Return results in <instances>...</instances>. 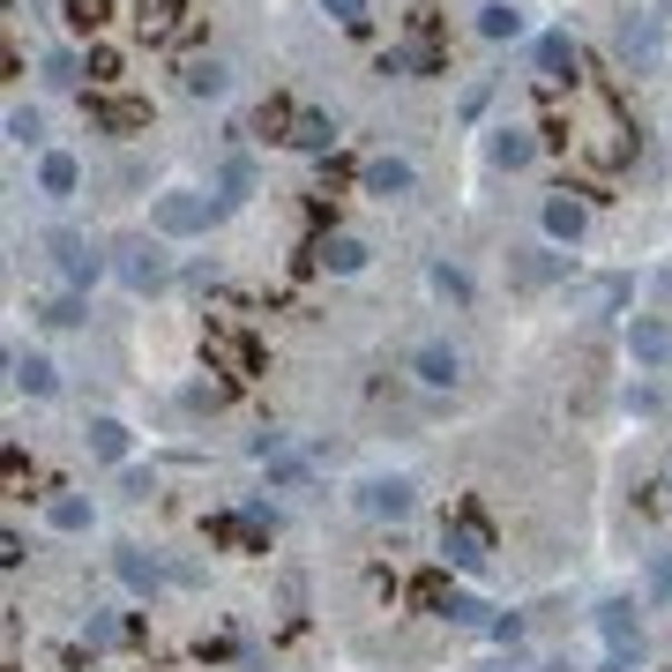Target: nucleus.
Listing matches in <instances>:
<instances>
[{"label": "nucleus", "mask_w": 672, "mask_h": 672, "mask_svg": "<svg viewBox=\"0 0 672 672\" xmlns=\"http://www.w3.org/2000/svg\"><path fill=\"white\" fill-rule=\"evenodd\" d=\"M202 359H210V373H224V381H254V373H262V344L232 322L202 329Z\"/></svg>", "instance_id": "f257e3e1"}, {"label": "nucleus", "mask_w": 672, "mask_h": 672, "mask_svg": "<svg viewBox=\"0 0 672 672\" xmlns=\"http://www.w3.org/2000/svg\"><path fill=\"white\" fill-rule=\"evenodd\" d=\"M441 553L448 561H456V568H486V561H494V530H486V516H478L471 500H464V508H456V516L441 523Z\"/></svg>", "instance_id": "f03ea898"}, {"label": "nucleus", "mask_w": 672, "mask_h": 672, "mask_svg": "<svg viewBox=\"0 0 672 672\" xmlns=\"http://www.w3.org/2000/svg\"><path fill=\"white\" fill-rule=\"evenodd\" d=\"M270 538H276L270 508H224V516H210V546H224V553H270Z\"/></svg>", "instance_id": "7ed1b4c3"}, {"label": "nucleus", "mask_w": 672, "mask_h": 672, "mask_svg": "<svg viewBox=\"0 0 672 672\" xmlns=\"http://www.w3.org/2000/svg\"><path fill=\"white\" fill-rule=\"evenodd\" d=\"M210 217H217L210 195H165L157 210H149V224H157L165 240H195V232H210Z\"/></svg>", "instance_id": "20e7f679"}, {"label": "nucleus", "mask_w": 672, "mask_h": 672, "mask_svg": "<svg viewBox=\"0 0 672 672\" xmlns=\"http://www.w3.org/2000/svg\"><path fill=\"white\" fill-rule=\"evenodd\" d=\"M46 254L60 262V276H68L75 292H90V284L105 276V262L90 254V240H82V232H46Z\"/></svg>", "instance_id": "39448f33"}, {"label": "nucleus", "mask_w": 672, "mask_h": 672, "mask_svg": "<svg viewBox=\"0 0 672 672\" xmlns=\"http://www.w3.org/2000/svg\"><path fill=\"white\" fill-rule=\"evenodd\" d=\"M530 60H538V90H546V98H553V90H561V82H568V75H575V38H568V30H546Z\"/></svg>", "instance_id": "423d86ee"}, {"label": "nucleus", "mask_w": 672, "mask_h": 672, "mask_svg": "<svg viewBox=\"0 0 672 672\" xmlns=\"http://www.w3.org/2000/svg\"><path fill=\"white\" fill-rule=\"evenodd\" d=\"M90 120H98L105 135H143V127H149V98H120V90H105V98L90 105Z\"/></svg>", "instance_id": "0eeeda50"}, {"label": "nucleus", "mask_w": 672, "mask_h": 672, "mask_svg": "<svg viewBox=\"0 0 672 672\" xmlns=\"http://www.w3.org/2000/svg\"><path fill=\"white\" fill-rule=\"evenodd\" d=\"M135 30H143L149 46H165L187 30V0H135Z\"/></svg>", "instance_id": "6e6552de"}, {"label": "nucleus", "mask_w": 672, "mask_h": 672, "mask_svg": "<svg viewBox=\"0 0 672 672\" xmlns=\"http://www.w3.org/2000/svg\"><path fill=\"white\" fill-rule=\"evenodd\" d=\"M597 635H605V650H613V658H643V627H635V613H627V605H597Z\"/></svg>", "instance_id": "1a4fd4ad"}, {"label": "nucleus", "mask_w": 672, "mask_h": 672, "mask_svg": "<svg viewBox=\"0 0 672 672\" xmlns=\"http://www.w3.org/2000/svg\"><path fill=\"white\" fill-rule=\"evenodd\" d=\"M306 262H322V270L351 276V270H367V240H351V232H329L322 247H306Z\"/></svg>", "instance_id": "9d476101"}, {"label": "nucleus", "mask_w": 672, "mask_h": 672, "mask_svg": "<svg viewBox=\"0 0 672 672\" xmlns=\"http://www.w3.org/2000/svg\"><path fill=\"white\" fill-rule=\"evenodd\" d=\"M486 157H494L500 173H523V165L538 157V135H530V127H500L494 143H486Z\"/></svg>", "instance_id": "9b49d317"}, {"label": "nucleus", "mask_w": 672, "mask_h": 672, "mask_svg": "<svg viewBox=\"0 0 672 672\" xmlns=\"http://www.w3.org/2000/svg\"><path fill=\"white\" fill-rule=\"evenodd\" d=\"M359 508L367 516H411V486L403 478H373V486H359Z\"/></svg>", "instance_id": "f8f14e48"}, {"label": "nucleus", "mask_w": 672, "mask_h": 672, "mask_svg": "<svg viewBox=\"0 0 672 672\" xmlns=\"http://www.w3.org/2000/svg\"><path fill=\"white\" fill-rule=\"evenodd\" d=\"M448 68V46H403V52H381V75H441Z\"/></svg>", "instance_id": "ddd939ff"}, {"label": "nucleus", "mask_w": 672, "mask_h": 672, "mask_svg": "<svg viewBox=\"0 0 672 672\" xmlns=\"http://www.w3.org/2000/svg\"><path fill=\"white\" fill-rule=\"evenodd\" d=\"M120 276L135 284V292H157V284H165V262H157L143 240H127V247H120Z\"/></svg>", "instance_id": "4468645a"}, {"label": "nucleus", "mask_w": 672, "mask_h": 672, "mask_svg": "<svg viewBox=\"0 0 672 672\" xmlns=\"http://www.w3.org/2000/svg\"><path fill=\"white\" fill-rule=\"evenodd\" d=\"M292 120H299V105L292 98H262V105H254V135H270V143H292Z\"/></svg>", "instance_id": "2eb2a0df"}, {"label": "nucleus", "mask_w": 672, "mask_h": 672, "mask_svg": "<svg viewBox=\"0 0 672 672\" xmlns=\"http://www.w3.org/2000/svg\"><path fill=\"white\" fill-rule=\"evenodd\" d=\"M329 143H337L329 113H306V105H299V120H292V149H306V157H329Z\"/></svg>", "instance_id": "dca6fc26"}, {"label": "nucleus", "mask_w": 672, "mask_h": 672, "mask_svg": "<svg viewBox=\"0 0 672 672\" xmlns=\"http://www.w3.org/2000/svg\"><path fill=\"white\" fill-rule=\"evenodd\" d=\"M60 23H68L75 38H98V30L113 23V0H60Z\"/></svg>", "instance_id": "f3484780"}, {"label": "nucleus", "mask_w": 672, "mask_h": 672, "mask_svg": "<svg viewBox=\"0 0 672 672\" xmlns=\"http://www.w3.org/2000/svg\"><path fill=\"white\" fill-rule=\"evenodd\" d=\"M627 351H635L643 367H658V359H672V329H665V322H650V314H643V322L627 329Z\"/></svg>", "instance_id": "a211bd4d"}, {"label": "nucleus", "mask_w": 672, "mask_h": 672, "mask_svg": "<svg viewBox=\"0 0 672 672\" xmlns=\"http://www.w3.org/2000/svg\"><path fill=\"white\" fill-rule=\"evenodd\" d=\"M90 650H113V643H143V621H120V613H90Z\"/></svg>", "instance_id": "6ab92c4d"}, {"label": "nucleus", "mask_w": 672, "mask_h": 672, "mask_svg": "<svg viewBox=\"0 0 672 672\" xmlns=\"http://www.w3.org/2000/svg\"><path fill=\"white\" fill-rule=\"evenodd\" d=\"M546 232H553V240H568V247L583 240V202H575L568 187H561V195L546 202Z\"/></svg>", "instance_id": "aec40b11"}, {"label": "nucleus", "mask_w": 672, "mask_h": 672, "mask_svg": "<svg viewBox=\"0 0 672 672\" xmlns=\"http://www.w3.org/2000/svg\"><path fill=\"white\" fill-rule=\"evenodd\" d=\"M411 605H419V613H448V605H456V591H448V575H441V568L411 575Z\"/></svg>", "instance_id": "412c9836"}, {"label": "nucleus", "mask_w": 672, "mask_h": 672, "mask_svg": "<svg viewBox=\"0 0 672 672\" xmlns=\"http://www.w3.org/2000/svg\"><path fill=\"white\" fill-rule=\"evenodd\" d=\"M359 179H367L373 195H403V187H411V165H403V157H373Z\"/></svg>", "instance_id": "4be33fe9"}, {"label": "nucleus", "mask_w": 672, "mask_h": 672, "mask_svg": "<svg viewBox=\"0 0 672 672\" xmlns=\"http://www.w3.org/2000/svg\"><path fill=\"white\" fill-rule=\"evenodd\" d=\"M478 30H486L494 46H500V38H523V8H516V0H494V8H478Z\"/></svg>", "instance_id": "5701e85b"}, {"label": "nucleus", "mask_w": 672, "mask_h": 672, "mask_svg": "<svg viewBox=\"0 0 672 672\" xmlns=\"http://www.w3.org/2000/svg\"><path fill=\"white\" fill-rule=\"evenodd\" d=\"M411 367H419V381L448 389V381H456V351H448V344H419V359H411Z\"/></svg>", "instance_id": "b1692460"}, {"label": "nucleus", "mask_w": 672, "mask_h": 672, "mask_svg": "<svg viewBox=\"0 0 672 672\" xmlns=\"http://www.w3.org/2000/svg\"><path fill=\"white\" fill-rule=\"evenodd\" d=\"M38 187H46V195H75V157H68V149H46V165H38Z\"/></svg>", "instance_id": "393cba45"}, {"label": "nucleus", "mask_w": 672, "mask_h": 672, "mask_svg": "<svg viewBox=\"0 0 672 672\" xmlns=\"http://www.w3.org/2000/svg\"><path fill=\"white\" fill-rule=\"evenodd\" d=\"M16 389H23V397H52V359L23 351V359H16Z\"/></svg>", "instance_id": "a878e982"}, {"label": "nucleus", "mask_w": 672, "mask_h": 672, "mask_svg": "<svg viewBox=\"0 0 672 672\" xmlns=\"http://www.w3.org/2000/svg\"><path fill=\"white\" fill-rule=\"evenodd\" d=\"M90 456L120 464V456H127V426H120V419H90Z\"/></svg>", "instance_id": "bb28decb"}, {"label": "nucleus", "mask_w": 672, "mask_h": 672, "mask_svg": "<svg viewBox=\"0 0 672 672\" xmlns=\"http://www.w3.org/2000/svg\"><path fill=\"white\" fill-rule=\"evenodd\" d=\"M113 568H120V583H127V591H157V568H149V561H143V553H135V546H120V561H113Z\"/></svg>", "instance_id": "cd10ccee"}, {"label": "nucleus", "mask_w": 672, "mask_h": 672, "mask_svg": "<svg viewBox=\"0 0 672 672\" xmlns=\"http://www.w3.org/2000/svg\"><path fill=\"white\" fill-rule=\"evenodd\" d=\"M621 52L635 60V68H650V60H658V30L650 23H621Z\"/></svg>", "instance_id": "c85d7f7f"}, {"label": "nucleus", "mask_w": 672, "mask_h": 672, "mask_svg": "<svg viewBox=\"0 0 672 672\" xmlns=\"http://www.w3.org/2000/svg\"><path fill=\"white\" fill-rule=\"evenodd\" d=\"M411 46H448L441 8H411Z\"/></svg>", "instance_id": "c756f323"}, {"label": "nucleus", "mask_w": 672, "mask_h": 672, "mask_svg": "<svg viewBox=\"0 0 672 672\" xmlns=\"http://www.w3.org/2000/svg\"><path fill=\"white\" fill-rule=\"evenodd\" d=\"M322 8L337 16V30H351V38H359V30L373 23V16H367V0H322Z\"/></svg>", "instance_id": "7c9ffc66"}, {"label": "nucleus", "mask_w": 672, "mask_h": 672, "mask_svg": "<svg viewBox=\"0 0 672 672\" xmlns=\"http://www.w3.org/2000/svg\"><path fill=\"white\" fill-rule=\"evenodd\" d=\"M254 187V173H247V157H232V165H224V195H217V210H232V202L247 195Z\"/></svg>", "instance_id": "2f4dec72"}, {"label": "nucleus", "mask_w": 672, "mask_h": 672, "mask_svg": "<svg viewBox=\"0 0 672 672\" xmlns=\"http://www.w3.org/2000/svg\"><path fill=\"white\" fill-rule=\"evenodd\" d=\"M187 90H195V98H217V90H224V68H217V60H195V68H187Z\"/></svg>", "instance_id": "473e14b6"}, {"label": "nucleus", "mask_w": 672, "mask_h": 672, "mask_svg": "<svg viewBox=\"0 0 672 672\" xmlns=\"http://www.w3.org/2000/svg\"><path fill=\"white\" fill-rule=\"evenodd\" d=\"M52 530H90V500H52Z\"/></svg>", "instance_id": "72a5a7b5"}, {"label": "nucleus", "mask_w": 672, "mask_h": 672, "mask_svg": "<svg viewBox=\"0 0 672 672\" xmlns=\"http://www.w3.org/2000/svg\"><path fill=\"white\" fill-rule=\"evenodd\" d=\"M448 621H456V627H494V605H478V597H456V605H448Z\"/></svg>", "instance_id": "f704fd0d"}, {"label": "nucleus", "mask_w": 672, "mask_h": 672, "mask_svg": "<svg viewBox=\"0 0 672 672\" xmlns=\"http://www.w3.org/2000/svg\"><path fill=\"white\" fill-rule=\"evenodd\" d=\"M8 135H16V143H38V135H46V120H38V113H30V105H16V113H8Z\"/></svg>", "instance_id": "c9c22d12"}, {"label": "nucleus", "mask_w": 672, "mask_h": 672, "mask_svg": "<svg viewBox=\"0 0 672 672\" xmlns=\"http://www.w3.org/2000/svg\"><path fill=\"white\" fill-rule=\"evenodd\" d=\"M38 314H46V322H60V329H75V322H82V299H75V292H60V299H46Z\"/></svg>", "instance_id": "e433bc0d"}, {"label": "nucleus", "mask_w": 672, "mask_h": 672, "mask_svg": "<svg viewBox=\"0 0 672 672\" xmlns=\"http://www.w3.org/2000/svg\"><path fill=\"white\" fill-rule=\"evenodd\" d=\"M82 75H90V82H113V75H120V52H113V46H90Z\"/></svg>", "instance_id": "4c0bfd02"}, {"label": "nucleus", "mask_w": 672, "mask_h": 672, "mask_svg": "<svg viewBox=\"0 0 672 672\" xmlns=\"http://www.w3.org/2000/svg\"><path fill=\"white\" fill-rule=\"evenodd\" d=\"M434 292L464 306V299H471V276H464V270H448V262H441V270H434Z\"/></svg>", "instance_id": "58836bf2"}, {"label": "nucleus", "mask_w": 672, "mask_h": 672, "mask_svg": "<svg viewBox=\"0 0 672 672\" xmlns=\"http://www.w3.org/2000/svg\"><path fill=\"white\" fill-rule=\"evenodd\" d=\"M538 149H575V127L561 120V113H546V127H538Z\"/></svg>", "instance_id": "ea45409f"}, {"label": "nucleus", "mask_w": 672, "mask_h": 672, "mask_svg": "<svg viewBox=\"0 0 672 672\" xmlns=\"http://www.w3.org/2000/svg\"><path fill=\"white\" fill-rule=\"evenodd\" d=\"M38 68H46V82H52V90H68L75 75H82V68H75V60H68V52H46V60H38Z\"/></svg>", "instance_id": "a19ab883"}, {"label": "nucleus", "mask_w": 672, "mask_h": 672, "mask_svg": "<svg viewBox=\"0 0 672 672\" xmlns=\"http://www.w3.org/2000/svg\"><path fill=\"white\" fill-rule=\"evenodd\" d=\"M344 179H351V165H344V157H329V165H322V195H337Z\"/></svg>", "instance_id": "79ce46f5"}, {"label": "nucleus", "mask_w": 672, "mask_h": 672, "mask_svg": "<svg viewBox=\"0 0 672 672\" xmlns=\"http://www.w3.org/2000/svg\"><path fill=\"white\" fill-rule=\"evenodd\" d=\"M650 591H658V597H672V553L658 561V568H650Z\"/></svg>", "instance_id": "37998d69"}, {"label": "nucleus", "mask_w": 672, "mask_h": 672, "mask_svg": "<svg viewBox=\"0 0 672 672\" xmlns=\"http://www.w3.org/2000/svg\"><path fill=\"white\" fill-rule=\"evenodd\" d=\"M605 672H627V665H621V658H613V665H605Z\"/></svg>", "instance_id": "c03bdc74"}, {"label": "nucleus", "mask_w": 672, "mask_h": 672, "mask_svg": "<svg viewBox=\"0 0 672 672\" xmlns=\"http://www.w3.org/2000/svg\"><path fill=\"white\" fill-rule=\"evenodd\" d=\"M665 494H672V478H665Z\"/></svg>", "instance_id": "a18cd8bd"}]
</instances>
